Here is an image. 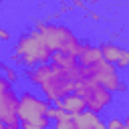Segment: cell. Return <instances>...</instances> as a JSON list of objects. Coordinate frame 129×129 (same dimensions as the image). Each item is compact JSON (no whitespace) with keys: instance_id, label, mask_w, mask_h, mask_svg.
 <instances>
[{"instance_id":"obj_1","label":"cell","mask_w":129,"mask_h":129,"mask_svg":"<svg viewBox=\"0 0 129 129\" xmlns=\"http://www.w3.org/2000/svg\"><path fill=\"white\" fill-rule=\"evenodd\" d=\"M34 30L40 32V36L44 38L46 46L52 52H62L69 56H79L81 54V46L83 42L77 38V34L58 22H46V20H34Z\"/></svg>"},{"instance_id":"obj_2","label":"cell","mask_w":129,"mask_h":129,"mask_svg":"<svg viewBox=\"0 0 129 129\" xmlns=\"http://www.w3.org/2000/svg\"><path fill=\"white\" fill-rule=\"evenodd\" d=\"M16 50L10 54L12 62L16 64H22L26 69H34L36 64H44L50 60V54L52 50L46 46L44 38L40 36L38 30H30V32H24L18 40H16Z\"/></svg>"},{"instance_id":"obj_3","label":"cell","mask_w":129,"mask_h":129,"mask_svg":"<svg viewBox=\"0 0 129 129\" xmlns=\"http://www.w3.org/2000/svg\"><path fill=\"white\" fill-rule=\"evenodd\" d=\"M81 77L95 81L97 85H101L109 93H125L127 91V83L121 81L119 71L105 60H99V62L89 64V67H81Z\"/></svg>"},{"instance_id":"obj_4","label":"cell","mask_w":129,"mask_h":129,"mask_svg":"<svg viewBox=\"0 0 129 129\" xmlns=\"http://www.w3.org/2000/svg\"><path fill=\"white\" fill-rule=\"evenodd\" d=\"M73 93L83 99L87 111L97 113V115L113 103V93H109L107 89H103L101 85H97L95 81H89V79H81L75 85Z\"/></svg>"},{"instance_id":"obj_5","label":"cell","mask_w":129,"mask_h":129,"mask_svg":"<svg viewBox=\"0 0 129 129\" xmlns=\"http://www.w3.org/2000/svg\"><path fill=\"white\" fill-rule=\"evenodd\" d=\"M50 64H52V62H50ZM75 85H77V81L71 79L69 73H64V71H60L58 67L52 64L46 81L40 85V91H42V95H44L42 99H44L46 103H56V101L64 99L67 95H71L73 89H75Z\"/></svg>"},{"instance_id":"obj_6","label":"cell","mask_w":129,"mask_h":129,"mask_svg":"<svg viewBox=\"0 0 129 129\" xmlns=\"http://www.w3.org/2000/svg\"><path fill=\"white\" fill-rule=\"evenodd\" d=\"M16 111H18L16 91L4 77H0V123L6 129H20Z\"/></svg>"},{"instance_id":"obj_7","label":"cell","mask_w":129,"mask_h":129,"mask_svg":"<svg viewBox=\"0 0 129 129\" xmlns=\"http://www.w3.org/2000/svg\"><path fill=\"white\" fill-rule=\"evenodd\" d=\"M50 103H46L42 97L34 95V93H28L24 91L20 97H18V121L20 123H32L36 119H42L46 115V109H48Z\"/></svg>"},{"instance_id":"obj_8","label":"cell","mask_w":129,"mask_h":129,"mask_svg":"<svg viewBox=\"0 0 129 129\" xmlns=\"http://www.w3.org/2000/svg\"><path fill=\"white\" fill-rule=\"evenodd\" d=\"M99 52H101V58L105 60V62H109V64H117V60L121 58V54H123V46L121 44H117V42H113V40H107V42H101L99 46Z\"/></svg>"},{"instance_id":"obj_9","label":"cell","mask_w":129,"mask_h":129,"mask_svg":"<svg viewBox=\"0 0 129 129\" xmlns=\"http://www.w3.org/2000/svg\"><path fill=\"white\" fill-rule=\"evenodd\" d=\"M54 107L62 109V111L69 113V115H79V113L85 111V103H83V99H81L79 95H75V93H71V95H67L64 99L56 101Z\"/></svg>"},{"instance_id":"obj_10","label":"cell","mask_w":129,"mask_h":129,"mask_svg":"<svg viewBox=\"0 0 129 129\" xmlns=\"http://www.w3.org/2000/svg\"><path fill=\"white\" fill-rule=\"evenodd\" d=\"M77 58H79V60H77L79 67H89V64H95V62L103 60L99 48L93 46V44H89V42H83V46H81V54H79Z\"/></svg>"},{"instance_id":"obj_11","label":"cell","mask_w":129,"mask_h":129,"mask_svg":"<svg viewBox=\"0 0 129 129\" xmlns=\"http://www.w3.org/2000/svg\"><path fill=\"white\" fill-rule=\"evenodd\" d=\"M50 69H52V64H50V62L36 64L34 69H26L24 77H26V81H28V83H32V85H38V87H40V85L46 81V77H48Z\"/></svg>"},{"instance_id":"obj_12","label":"cell","mask_w":129,"mask_h":129,"mask_svg":"<svg viewBox=\"0 0 129 129\" xmlns=\"http://www.w3.org/2000/svg\"><path fill=\"white\" fill-rule=\"evenodd\" d=\"M73 121H75V129H95V125L101 121V117L97 113H91V111H83L79 115H73Z\"/></svg>"},{"instance_id":"obj_13","label":"cell","mask_w":129,"mask_h":129,"mask_svg":"<svg viewBox=\"0 0 129 129\" xmlns=\"http://www.w3.org/2000/svg\"><path fill=\"white\" fill-rule=\"evenodd\" d=\"M50 62H52L54 67H58L60 71H64V73H69V71H73V69L79 67V62H77L75 56L62 54V52H52V54H50Z\"/></svg>"},{"instance_id":"obj_14","label":"cell","mask_w":129,"mask_h":129,"mask_svg":"<svg viewBox=\"0 0 129 129\" xmlns=\"http://www.w3.org/2000/svg\"><path fill=\"white\" fill-rule=\"evenodd\" d=\"M0 71L4 73V79H6L10 85H14V83L18 81V73H16V69H12L10 64H6V62H0Z\"/></svg>"},{"instance_id":"obj_15","label":"cell","mask_w":129,"mask_h":129,"mask_svg":"<svg viewBox=\"0 0 129 129\" xmlns=\"http://www.w3.org/2000/svg\"><path fill=\"white\" fill-rule=\"evenodd\" d=\"M69 113H64L62 109H58V107H54V105H48V109H46V119L50 121V119H54V121H60V119H64Z\"/></svg>"},{"instance_id":"obj_16","label":"cell","mask_w":129,"mask_h":129,"mask_svg":"<svg viewBox=\"0 0 129 129\" xmlns=\"http://www.w3.org/2000/svg\"><path fill=\"white\" fill-rule=\"evenodd\" d=\"M20 129H50V127H48V119L42 117V119H36L32 123H20Z\"/></svg>"},{"instance_id":"obj_17","label":"cell","mask_w":129,"mask_h":129,"mask_svg":"<svg viewBox=\"0 0 129 129\" xmlns=\"http://www.w3.org/2000/svg\"><path fill=\"white\" fill-rule=\"evenodd\" d=\"M54 129H75L73 115H67V117L60 119V121H54Z\"/></svg>"},{"instance_id":"obj_18","label":"cell","mask_w":129,"mask_h":129,"mask_svg":"<svg viewBox=\"0 0 129 129\" xmlns=\"http://www.w3.org/2000/svg\"><path fill=\"white\" fill-rule=\"evenodd\" d=\"M127 67H129V50L125 48V50H123V54H121V58L117 60L115 69H117V71H125Z\"/></svg>"},{"instance_id":"obj_19","label":"cell","mask_w":129,"mask_h":129,"mask_svg":"<svg viewBox=\"0 0 129 129\" xmlns=\"http://www.w3.org/2000/svg\"><path fill=\"white\" fill-rule=\"evenodd\" d=\"M123 123H125V121H121V119H117V117H111V119L105 123V127H107V129H121Z\"/></svg>"},{"instance_id":"obj_20","label":"cell","mask_w":129,"mask_h":129,"mask_svg":"<svg viewBox=\"0 0 129 129\" xmlns=\"http://www.w3.org/2000/svg\"><path fill=\"white\" fill-rule=\"evenodd\" d=\"M71 6H73V8H79V10H85V12L89 10V8H87V4H85L83 0H73V4H71Z\"/></svg>"},{"instance_id":"obj_21","label":"cell","mask_w":129,"mask_h":129,"mask_svg":"<svg viewBox=\"0 0 129 129\" xmlns=\"http://www.w3.org/2000/svg\"><path fill=\"white\" fill-rule=\"evenodd\" d=\"M87 18H91V20L99 22V20H101V14H99L97 10H87Z\"/></svg>"},{"instance_id":"obj_22","label":"cell","mask_w":129,"mask_h":129,"mask_svg":"<svg viewBox=\"0 0 129 129\" xmlns=\"http://www.w3.org/2000/svg\"><path fill=\"white\" fill-rule=\"evenodd\" d=\"M73 10V6L71 4H67V2H60V8H58V12L62 14V12H71Z\"/></svg>"},{"instance_id":"obj_23","label":"cell","mask_w":129,"mask_h":129,"mask_svg":"<svg viewBox=\"0 0 129 129\" xmlns=\"http://www.w3.org/2000/svg\"><path fill=\"white\" fill-rule=\"evenodd\" d=\"M0 40H10V32L2 26H0Z\"/></svg>"},{"instance_id":"obj_24","label":"cell","mask_w":129,"mask_h":129,"mask_svg":"<svg viewBox=\"0 0 129 129\" xmlns=\"http://www.w3.org/2000/svg\"><path fill=\"white\" fill-rule=\"evenodd\" d=\"M95 129H107V127H105V123H103V121H99V123L95 125Z\"/></svg>"},{"instance_id":"obj_25","label":"cell","mask_w":129,"mask_h":129,"mask_svg":"<svg viewBox=\"0 0 129 129\" xmlns=\"http://www.w3.org/2000/svg\"><path fill=\"white\" fill-rule=\"evenodd\" d=\"M121 129H129V125H127V123H123V125H121Z\"/></svg>"},{"instance_id":"obj_26","label":"cell","mask_w":129,"mask_h":129,"mask_svg":"<svg viewBox=\"0 0 129 129\" xmlns=\"http://www.w3.org/2000/svg\"><path fill=\"white\" fill-rule=\"evenodd\" d=\"M0 129H6V127H4V125H2V123H0Z\"/></svg>"},{"instance_id":"obj_27","label":"cell","mask_w":129,"mask_h":129,"mask_svg":"<svg viewBox=\"0 0 129 129\" xmlns=\"http://www.w3.org/2000/svg\"><path fill=\"white\" fill-rule=\"evenodd\" d=\"M0 18H2V16H0Z\"/></svg>"}]
</instances>
